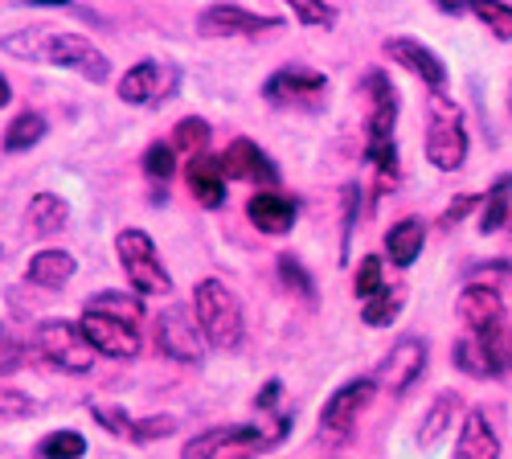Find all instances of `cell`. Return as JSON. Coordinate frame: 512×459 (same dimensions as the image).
I'll return each instance as SVG.
<instances>
[{
  "instance_id": "obj_39",
  "label": "cell",
  "mask_w": 512,
  "mask_h": 459,
  "mask_svg": "<svg viewBox=\"0 0 512 459\" xmlns=\"http://www.w3.org/2000/svg\"><path fill=\"white\" fill-rule=\"evenodd\" d=\"M173 431H177V419H173V414H152V419H136V427H132V443L168 439Z\"/></svg>"
},
{
  "instance_id": "obj_32",
  "label": "cell",
  "mask_w": 512,
  "mask_h": 459,
  "mask_svg": "<svg viewBox=\"0 0 512 459\" xmlns=\"http://www.w3.org/2000/svg\"><path fill=\"white\" fill-rule=\"evenodd\" d=\"M87 308L91 312H107V316H119V320H132V324H140V300H132V296H123V291H99V296H91L87 300Z\"/></svg>"
},
{
  "instance_id": "obj_11",
  "label": "cell",
  "mask_w": 512,
  "mask_h": 459,
  "mask_svg": "<svg viewBox=\"0 0 512 459\" xmlns=\"http://www.w3.org/2000/svg\"><path fill=\"white\" fill-rule=\"evenodd\" d=\"M156 349L168 361H181V365H197L205 357V337H201V324L197 316H189V308L173 304L164 308L156 320Z\"/></svg>"
},
{
  "instance_id": "obj_34",
  "label": "cell",
  "mask_w": 512,
  "mask_h": 459,
  "mask_svg": "<svg viewBox=\"0 0 512 459\" xmlns=\"http://www.w3.org/2000/svg\"><path fill=\"white\" fill-rule=\"evenodd\" d=\"M381 287H386V279H381V259H377V255H365V259L357 263L353 296H361V304H365V300H373V296H377Z\"/></svg>"
},
{
  "instance_id": "obj_38",
  "label": "cell",
  "mask_w": 512,
  "mask_h": 459,
  "mask_svg": "<svg viewBox=\"0 0 512 459\" xmlns=\"http://www.w3.org/2000/svg\"><path fill=\"white\" fill-rule=\"evenodd\" d=\"M173 144H148V152H144V173L152 177V181H164V177H173V169H177V164H173Z\"/></svg>"
},
{
  "instance_id": "obj_36",
  "label": "cell",
  "mask_w": 512,
  "mask_h": 459,
  "mask_svg": "<svg viewBox=\"0 0 512 459\" xmlns=\"http://www.w3.org/2000/svg\"><path fill=\"white\" fill-rule=\"evenodd\" d=\"M279 279L295 291V296H304V300H312L316 296V283H312V275L304 271V263L295 259V255H279Z\"/></svg>"
},
{
  "instance_id": "obj_9",
  "label": "cell",
  "mask_w": 512,
  "mask_h": 459,
  "mask_svg": "<svg viewBox=\"0 0 512 459\" xmlns=\"http://www.w3.org/2000/svg\"><path fill=\"white\" fill-rule=\"evenodd\" d=\"M377 390H381V386H377L373 378H353V382L340 386L336 394H328V402H324V410H320V435L332 439V443L349 439L353 427H357V419L369 410V402H373Z\"/></svg>"
},
{
  "instance_id": "obj_15",
  "label": "cell",
  "mask_w": 512,
  "mask_h": 459,
  "mask_svg": "<svg viewBox=\"0 0 512 459\" xmlns=\"http://www.w3.org/2000/svg\"><path fill=\"white\" fill-rule=\"evenodd\" d=\"M381 50H386V58L394 66H402L414 78H422L431 91H447V66L431 46H422V41H414V37H386L381 41Z\"/></svg>"
},
{
  "instance_id": "obj_7",
  "label": "cell",
  "mask_w": 512,
  "mask_h": 459,
  "mask_svg": "<svg viewBox=\"0 0 512 459\" xmlns=\"http://www.w3.org/2000/svg\"><path fill=\"white\" fill-rule=\"evenodd\" d=\"M181 91V66L144 58L119 78V99L132 107H160L168 99H177Z\"/></svg>"
},
{
  "instance_id": "obj_14",
  "label": "cell",
  "mask_w": 512,
  "mask_h": 459,
  "mask_svg": "<svg viewBox=\"0 0 512 459\" xmlns=\"http://www.w3.org/2000/svg\"><path fill=\"white\" fill-rule=\"evenodd\" d=\"M283 21L279 17H267V13H250L242 5H209L201 9L197 17V33L201 37H254L263 29H279Z\"/></svg>"
},
{
  "instance_id": "obj_13",
  "label": "cell",
  "mask_w": 512,
  "mask_h": 459,
  "mask_svg": "<svg viewBox=\"0 0 512 459\" xmlns=\"http://www.w3.org/2000/svg\"><path fill=\"white\" fill-rule=\"evenodd\" d=\"M82 332H87V341L95 345V353L103 357H119V361H132L144 345L140 337V324L132 320H119V316H107V312H91V308H82Z\"/></svg>"
},
{
  "instance_id": "obj_3",
  "label": "cell",
  "mask_w": 512,
  "mask_h": 459,
  "mask_svg": "<svg viewBox=\"0 0 512 459\" xmlns=\"http://www.w3.org/2000/svg\"><path fill=\"white\" fill-rule=\"evenodd\" d=\"M193 316L201 324V337H205L209 349L226 353V349L242 345V332H246L242 304L222 279H201L193 287Z\"/></svg>"
},
{
  "instance_id": "obj_44",
  "label": "cell",
  "mask_w": 512,
  "mask_h": 459,
  "mask_svg": "<svg viewBox=\"0 0 512 459\" xmlns=\"http://www.w3.org/2000/svg\"><path fill=\"white\" fill-rule=\"evenodd\" d=\"M25 5H37V9H46V5H66V0H25Z\"/></svg>"
},
{
  "instance_id": "obj_18",
  "label": "cell",
  "mask_w": 512,
  "mask_h": 459,
  "mask_svg": "<svg viewBox=\"0 0 512 459\" xmlns=\"http://www.w3.org/2000/svg\"><path fill=\"white\" fill-rule=\"evenodd\" d=\"M246 218L254 222V230L279 238V234H287L295 226V218H300V201L283 197V193H254L246 201Z\"/></svg>"
},
{
  "instance_id": "obj_24",
  "label": "cell",
  "mask_w": 512,
  "mask_h": 459,
  "mask_svg": "<svg viewBox=\"0 0 512 459\" xmlns=\"http://www.w3.org/2000/svg\"><path fill=\"white\" fill-rule=\"evenodd\" d=\"M422 246H426V226H422V218H402V222L390 226V234H386V250H390V263H394V267H410V263L422 255Z\"/></svg>"
},
{
  "instance_id": "obj_29",
  "label": "cell",
  "mask_w": 512,
  "mask_h": 459,
  "mask_svg": "<svg viewBox=\"0 0 512 459\" xmlns=\"http://www.w3.org/2000/svg\"><path fill=\"white\" fill-rule=\"evenodd\" d=\"M508 214H512V173L500 177V181L488 189L484 214H480V234H496V230H504Z\"/></svg>"
},
{
  "instance_id": "obj_19",
  "label": "cell",
  "mask_w": 512,
  "mask_h": 459,
  "mask_svg": "<svg viewBox=\"0 0 512 459\" xmlns=\"http://www.w3.org/2000/svg\"><path fill=\"white\" fill-rule=\"evenodd\" d=\"M455 459H500V435L484 410H467L455 439Z\"/></svg>"
},
{
  "instance_id": "obj_42",
  "label": "cell",
  "mask_w": 512,
  "mask_h": 459,
  "mask_svg": "<svg viewBox=\"0 0 512 459\" xmlns=\"http://www.w3.org/2000/svg\"><path fill=\"white\" fill-rule=\"evenodd\" d=\"M435 9L447 17H463L467 13V0H435Z\"/></svg>"
},
{
  "instance_id": "obj_20",
  "label": "cell",
  "mask_w": 512,
  "mask_h": 459,
  "mask_svg": "<svg viewBox=\"0 0 512 459\" xmlns=\"http://www.w3.org/2000/svg\"><path fill=\"white\" fill-rule=\"evenodd\" d=\"M189 193L205 205V210H218L226 201V169H222V156H189Z\"/></svg>"
},
{
  "instance_id": "obj_25",
  "label": "cell",
  "mask_w": 512,
  "mask_h": 459,
  "mask_svg": "<svg viewBox=\"0 0 512 459\" xmlns=\"http://www.w3.org/2000/svg\"><path fill=\"white\" fill-rule=\"evenodd\" d=\"M25 222H29L33 234H58V230H66V222H70V205H66L58 193H37V197L29 201Z\"/></svg>"
},
{
  "instance_id": "obj_37",
  "label": "cell",
  "mask_w": 512,
  "mask_h": 459,
  "mask_svg": "<svg viewBox=\"0 0 512 459\" xmlns=\"http://www.w3.org/2000/svg\"><path fill=\"white\" fill-rule=\"evenodd\" d=\"M91 414H95V423H99V427H107L111 435H119V439H132L136 419H132V414H127L123 406H95V402H91Z\"/></svg>"
},
{
  "instance_id": "obj_6",
  "label": "cell",
  "mask_w": 512,
  "mask_h": 459,
  "mask_svg": "<svg viewBox=\"0 0 512 459\" xmlns=\"http://www.w3.org/2000/svg\"><path fill=\"white\" fill-rule=\"evenodd\" d=\"M33 349L66 373H91L95 369V345L87 341V332H82V324H74V320H41L33 328Z\"/></svg>"
},
{
  "instance_id": "obj_21",
  "label": "cell",
  "mask_w": 512,
  "mask_h": 459,
  "mask_svg": "<svg viewBox=\"0 0 512 459\" xmlns=\"http://www.w3.org/2000/svg\"><path fill=\"white\" fill-rule=\"evenodd\" d=\"M459 410H463V398L459 394H439L431 406H426V414H422V423H418V447L422 451H431L439 439H447L451 435V427L459 423Z\"/></svg>"
},
{
  "instance_id": "obj_5",
  "label": "cell",
  "mask_w": 512,
  "mask_h": 459,
  "mask_svg": "<svg viewBox=\"0 0 512 459\" xmlns=\"http://www.w3.org/2000/svg\"><path fill=\"white\" fill-rule=\"evenodd\" d=\"M115 255H119V267H123L127 283H132L140 296H168V291H173V279H168V271L156 255V242L144 230H136V226L119 230Z\"/></svg>"
},
{
  "instance_id": "obj_12",
  "label": "cell",
  "mask_w": 512,
  "mask_h": 459,
  "mask_svg": "<svg viewBox=\"0 0 512 459\" xmlns=\"http://www.w3.org/2000/svg\"><path fill=\"white\" fill-rule=\"evenodd\" d=\"M426 357H431V349H426L422 337H402L386 357L377 361V373L373 382L386 390V394H406L414 382H422L426 373Z\"/></svg>"
},
{
  "instance_id": "obj_8",
  "label": "cell",
  "mask_w": 512,
  "mask_h": 459,
  "mask_svg": "<svg viewBox=\"0 0 512 459\" xmlns=\"http://www.w3.org/2000/svg\"><path fill=\"white\" fill-rule=\"evenodd\" d=\"M328 95V78L308 66H283L263 82V99L271 107H295V111H320Z\"/></svg>"
},
{
  "instance_id": "obj_33",
  "label": "cell",
  "mask_w": 512,
  "mask_h": 459,
  "mask_svg": "<svg viewBox=\"0 0 512 459\" xmlns=\"http://www.w3.org/2000/svg\"><path fill=\"white\" fill-rule=\"evenodd\" d=\"M287 9L308 29H332L336 25V9L328 5V0H287Z\"/></svg>"
},
{
  "instance_id": "obj_40",
  "label": "cell",
  "mask_w": 512,
  "mask_h": 459,
  "mask_svg": "<svg viewBox=\"0 0 512 459\" xmlns=\"http://www.w3.org/2000/svg\"><path fill=\"white\" fill-rule=\"evenodd\" d=\"M476 205H480V197L476 193H463V197H455L451 205H447V210H443V218H439V226L443 230H451V226H459L467 214H472L476 210Z\"/></svg>"
},
{
  "instance_id": "obj_30",
  "label": "cell",
  "mask_w": 512,
  "mask_h": 459,
  "mask_svg": "<svg viewBox=\"0 0 512 459\" xmlns=\"http://www.w3.org/2000/svg\"><path fill=\"white\" fill-rule=\"evenodd\" d=\"M209 119H201V115H185L181 123H177V128H173V140H168V144H173L177 152H185V156H201L205 152V144H209Z\"/></svg>"
},
{
  "instance_id": "obj_27",
  "label": "cell",
  "mask_w": 512,
  "mask_h": 459,
  "mask_svg": "<svg viewBox=\"0 0 512 459\" xmlns=\"http://www.w3.org/2000/svg\"><path fill=\"white\" fill-rule=\"evenodd\" d=\"M467 13H472L496 41H512V5L508 0H467Z\"/></svg>"
},
{
  "instance_id": "obj_10",
  "label": "cell",
  "mask_w": 512,
  "mask_h": 459,
  "mask_svg": "<svg viewBox=\"0 0 512 459\" xmlns=\"http://www.w3.org/2000/svg\"><path fill=\"white\" fill-rule=\"evenodd\" d=\"M263 447H275L271 435H263V427L234 423V427H209V431L193 435L181 447V459H226V455H246V451H263Z\"/></svg>"
},
{
  "instance_id": "obj_41",
  "label": "cell",
  "mask_w": 512,
  "mask_h": 459,
  "mask_svg": "<svg viewBox=\"0 0 512 459\" xmlns=\"http://www.w3.org/2000/svg\"><path fill=\"white\" fill-rule=\"evenodd\" d=\"M279 394H283V382H279V378H271L259 394H254V406H259V410H271V406L279 402Z\"/></svg>"
},
{
  "instance_id": "obj_31",
  "label": "cell",
  "mask_w": 512,
  "mask_h": 459,
  "mask_svg": "<svg viewBox=\"0 0 512 459\" xmlns=\"http://www.w3.org/2000/svg\"><path fill=\"white\" fill-rule=\"evenodd\" d=\"M87 455V439L78 431H54L37 443V459H82Z\"/></svg>"
},
{
  "instance_id": "obj_17",
  "label": "cell",
  "mask_w": 512,
  "mask_h": 459,
  "mask_svg": "<svg viewBox=\"0 0 512 459\" xmlns=\"http://www.w3.org/2000/svg\"><path fill=\"white\" fill-rule=\"evenodd\" d=\"M222 169H226V177H234V181H259V185H275V181H279L275 160H271L259 144H254V140H246V136L230 140V148L222 152Z\"/></svg>"
},
{
  "instance_id": "obj_4",
  "label": "cell",
  "mask_w": 512,
  "mask_h": 459,
  "mask_svg": "<svg viewBox=\"0 0 512 459\" xmlns=\"http://www.w3.org/2000/svg\"><path fill=\"white\" fill-rule=\"evenodd\" d=\"M467 152H472V140H467V128H463L459 107H455L443 91H431V128H426V160H431L439 173H459L463 164H467Z\"/></svg>"
},
{
  "instance_id": "obj_1",
  "label": "cell",
  "mask_w": 512,
  "mask_h": 459,
  "mask_svg": "<svg viewBox=\"0 0 512 459\" xmlns=\"http://www.w3.org/2000/svg\"><path fill=\"white\" fill-rule=\"evenodd\" d=\"M0 50L21 62H37V66H58V70H74L87 82H107L111 78V62L103 50H95V41H87L82 33L70 29H54V25H37V29H17L0 41Z\"/></svg>"
},
{
  "instance_id": "obj_35",
  "label": "cell",
  "mask_w": 512,
  "mask_h": 459,
  "mask_svg": "<svg viewBox=\"0 0 512 459\" xmlns=\"http://www.w3.org/2000/svg\"><path fill=\"white\" fill-rule=\"evenodd\" d=\"M451 361H455V369L467 373V378H488V365H484V357H480L476 337L455 341V345H451Z\"/></svg>"
},
{
  "instance_id": "obj_28",
  "label": "cell",
  "mask_w": 512,
  "mask_h": 459,
  "mask_svg": "<svg viewBox=\"0 0 512 459\" xmlns=\"http://www.w3.org/2000/svg\"><path fill=\"white\" fill-rule=\"evenodd\" d=\"M41 136H46V115L37 111H21L9 128H5V152H29L33 144H41Z\"/></svg>"
},
{
  "instance_id": "obj_16",
  "label": "cell",
  "mask_w": 512,
  "mask_h": 459,
  "mask_svg": "<svg viewBox=\"0 0 512 459\" xmlns=\"http://www.w3.org/2000/svg\"><path fill=\"white\" fill-rule=\"evenodd\" d=\"M455 316H459V324L467 328V337H476V332L492 328L496 320H508V316H504V300H500V291H496L492 283H467V287L459 291Z\"/></svg>"
},
{
  "instance_id": "obj_22",
  "label": "cell",
  "mask_w": 512,
  "mask_h": 459,
  "mask_svg": "<svg viewBox=\"0 0 512 459\" xmlns=\"http://www.w3.org/2000/svg\"><path fill=\"white\" fill-rule=\"evenodd\" d=\"M74 271L78 267H74V259L66 255V250H37V255L29 259V267H25V279L46 287V291H58L74 279Z\"/></svg>"
},
{
  "instance_id": "obj_26",
  "label": "cell",
  "mask_w": 512,
  "mask_h": 459,
  "mask_svg": "<svg viewBox=\"0 0 512 459\" xmlns=\"http://www.w3.org/2000/svg\"><path fill=\"white\" fill-rule=\"evenodd\" d=\"M402 308H406V287H402V283H394V287L386 283L373 300L361 304V320H365L369 328H390Z\"/></svg>"
},
{
  "instance_id": "obj_2",
  "label": "cell",
  "mask_w": 512,
  "mask_h": 459,
  "mask_svg": "<svg viewBox=\"0 0 512 459\" xmlns=\"http://www.w3.org/2000/svg\"><path fill=\"white\" fill-rule=\"evenodd\" d=\"M361 91L369 99V111H365V164H373V169H377V185L386 189L398 177V148H394L398 91H394V82L381 74V70L365 74Z\"/></svg>"
},
{
  "instance_id": "obj_43",
  "label": "cell",
  "mask_w": 512,
  "mask_h": 459,
  "mask_svg": "<svg viewBox=\"0 0 512 459\" xmlns=\"http://www.w3.org/2000/svg\"><path fill=\"white\" fill-rule=\"evenodd\" d=\"M9 99H13V87H9V78L0 74V107H9Z\"/></svg>"
},
{
  "instance_id": "obj_23",
  "label": "cell",
  "mask_w": 512,
  "mask_h": 459,
  "mask_svg": "<svg viewBox=\"0 0 512 459\" xmlns=\"http://www.w3.org/2000/svg\"><path fill=\"white\" fill-rule=\"evenodd\" d=\"M476 345H480V357L488 365V378L512 373V328H508V320H496L492 328L476 332Z\"/></svg>"
}]
</instances>
